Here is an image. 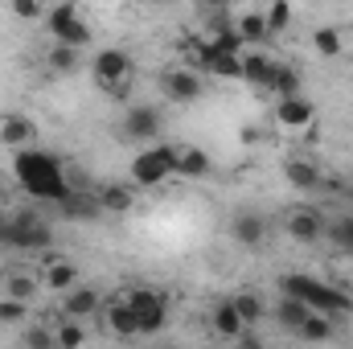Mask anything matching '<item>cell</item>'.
<instances>
[{"label": "cell", "instance_id": "obj_7", "mask_svg": "<svg viewBox=\"0 0 353 349\" xmlns=\"http://www.w3.org/2000/svg\"><path fill=\"white\" fill-rule=\"evenodd\" d=\"M128 304H132V312H136V325H140V333H144V337H152V333H161V329H165V321H169V308H165V300H161L157 292H148V288H136V292H128Z\"/></svg>", "mask_w": 353, "mask_h": 349}, {"label": "cell", "instance_id": "obj_32", "mask_svg": "<svg viewBox=\"0 0 353 349\" xmlns=\"http://www.w3.org/2000/svg\"><path fill=\"white\" fill-rule=\"evenodd\" d=\"M25 317H29V300H17V296L0 300V325H21Z\"/></svg>", "mask_w": 353, "mask_h": 349}, {"label": "cell", "instance_id": "obj_17", "mask_svg": "<svg viewBox=\"0 0 353 349\" xmlns=\"http://www.w3.org/2000/svg\"><path fill=\"white\" fill-rule=\"evenodd\" d=\"M230 235L243 243V247H263V239H267V222L259 218V214H234V222H230Z\"/></svg>", "mask_w": 353, "mask_h": 349}, {"label": "cell", "instance_id": "obj_5", "mask_svg": "<svg viewBox=\"0 0 353 349\" xmlns=\"http://www.w3.org/2000/svg\"><path fill=\"white\" fill-rule=\"evenodd\" d=\"M46 29L54 33V41H66V46H74V50L90 46V29L79 21V4H74V0L54 4V8L46 12Z\"/></svg>", "mask_w": 353, "mask_h": 349}, {"label": "cell", "instance_id": "obj_27", "mask_svg": "<svg viewBox=\"0 0 353 349\" xmlns=\"http://www.w3.org/2000/svg\"><path fill=\"white\" fill-rule=\"evenodd\" d=\"M267 74H271L267 54H243V83L247 87H267Z\"/></svg>", "mask_w": 353, "mask_h": 349}, {"label": "cell", "instance_id": "obj_23", "mask_svg": "<svg viewBox=\"0 0 353 349\" xmlns=\"http://www.w3.org/2000/svg\"><path fill=\"white\" fill-rule=\"evenodd\" d=\"M234 33L243 37V46H259L263 37H271L263 12H243V17H234Z\"/></svg>", "mask_w": 353, "mask_h": 349}, {"label": "cell", "instance_id": "obj_25", "mask_svg": "<svg viewBox=\"0 0 353 349\" xmlns=\"http://www.w3.org/2000/svg\"><path fill=\"white\" fill-rule=\"evenodd\" d=\"M46 66L54 74H70V70H79V50L66 46V41H54V50L46 54Z\"/></svg>", "mask_w": 353, "mask_h": 349}, {"label": "cell", "instance_id": "obj_20", "mask_svg": "<svg viewBox=\"0 0 353 349\" xmlns=\"http://www.w3.org/2000/svg\"><path fill=\"white\" fill-rule=\"evenodd\" d=\"M99 304H103V300H99V292H90V288H79V283H74V288L66 292V300H62V312L79 321V317H94V312H99Z\"/></svg>", "mask_w": 353, "mask_h": 349}, {"label": "cell", "instance_id": "obj_24", "mask_svg": "<svg viewBox=\"0 0 353 349\" xmlns=\"http://www.w3.org/2000/svg\"><path fill=\"white\" fill-rule=\"evenodd\" d=\"M267 90H275L279 99L283 94H300V74L283 62H271V74H267Z\"/></svg>", "mask_w": 353, "mask_h": 349}, {"label": "cell", "instance_id": "obj_36", "mask_svg": "<svg viewBox=\"0 0 353 349\" xmlns=\"http://www.w3.org/2000/svg\"><path fill=\"white\" fill-rule=\"evenodd\" d=\"M201 8H226V0H197Z\"/></svg>", "mask_w": 353, "mask_h": 349}, {"label": "cell", "instance_id": "obj_1", "mask_svg": "<svg viewBox=\"0 0 353 349\" xmlns=\"http://www.w3.org/2000/svg\"><path fill=\"white\" fill-rule=\"evenodd\" d=\"M12 173L21 181V189L29 193V197H37V201H62L74 185L66 181L62 173V161L54 157V152H37V148H17V157H12Z\"/></svg>", "mask_w": 353, "mask_h": 349}, {"label": "cell", "instance_id": "obj_2", "mask_svg": "<svg viewBox=\"0 0 353 349\" xmlns=\"http://www.w3.org/2000/svg\"><path fill=\"white\" fill-rule=\"evenodd\" d=\"M279 292L283 296H300L312 312H329V317H353V296H345L337 283H325L316 275L304 271H288L279 275Z\"/></svg>", "mask_w": 353, "mask_h": 349}, {"label": "cell", "instance_id": "obj_39", "mask_svg": "<svg viewBox=\"0 0 353 349\" xmlns=\"http://www.w3.org/2000/svg\"><path fill=\"white\" fill-rule=\"evenodd\" d=\"M152 4H169V0H152Z\"/></svg>", "mask_w": 353, "mask_h": 349}, {"label": "cell", "instance_id": "obj_16", "mask_svg": "<svg viewBox=\"0 0 353 349\" xmlns=\"http://www.w3.org/2000/svg\"><path fill=\"white\" fill-rule=\"evenodd\" d=\"M41 283L50 288V292H70L74 283H79V267L70 259H46L41 267Z\"/></svg>", "mask_w": 353, "mask_h": 349}, {"label": "cell", "instance_id": "obj_38", "mask_svg": "<svg viewBox=\"0 0 353 349\" xmlns=\"http://www.w3.org/2000/svg\"><path fill=\"white\" fill-rule=\"evenodd\" d=\"M4 222H8V214H4V210H0V226H4Z\"/></svg>", "mask_w": 353, "mask_h": 349}, {"label": "cell", "instance_id": "obj_21", "mask_svg": "<svg viewBox=\"0 0 353 349\" xmlns=\"http://www.w3.org/2000/svg\"><path fill=\"white\" fill-rule=\"evenodd\" d=\"M99 206H103V214L119 218V214H128L136 206V193L128 185H107V189H99Z\"/></svg>", "mask_w": 353, "mask_h": 349}, {"label": "cell", "instance_id": "obj_9", "mask_svg": "<svg viewBox=\"0 0 353 349\" xmlns=\"http://www.w3.org/2000/svg\"><path fill=\"white\" fill-rule=\"evenodd\" d=\"M312 119H316V107L304 94H283L275 103V123L279 128H308Z\"/></svg>", "mask_w": 353, "mask_h": 349}, {"label": "cell", "instance_id": "obj_31", "mask_svg": "<svg viewBox=\"0 0 353 349\" xmlns=\"http://www.w3.org/2000/svg\"><path fill=\"white\" fill-rule=\"evenodd\" d=\"M263 17H267V29H271V33H283V29L292 25V4H288V0H271Z\"/></svg>", "mask_w": 353, "mask_h": 349}, {"label": "cell", "instance_id": "obj_19", "mask_svg": "<svg viewBox=\"0 0 353 349\" xmlns=\"http://www.w3.org/2000/svg\"><path fill=\"white\" fill-rule=\"evenodd\" d=\"M210 173V157L201 152V148H193V144H181L176 148V169L173 177H185V181H197V177Z\"/></svg>", "mask_w": 353, "mask_h": 349}, {"label": "cell", "instance_id": "obj_6", "mask_svg": "<svg viewBox=\"0 0 353 349\" xmlns=\"http://www.w3.org/2000/svg\"><path fill=\"white\" fill-rule=\"evenodd\" d=\"M94 83L107 90V94H115V99H123L128 94V83H132V58L123 54V50H103L99 58H94Z\"/></svg>", "mask_w": 353, "mask_h": 349}, {"label": "cell", "instance_id": "obj_12", "mask_svg": "<svg viewBox=\"0 0 353 349\" xmlns=\"http://www.w3.org/2000/svg\"><path fill=\"white\" fill-rule=\"evenodd\" d=\"M58 210H62L70 222H94V218L103 214V206H99V193L90 197V193H83V189H70V193L58 201Z\"/></svg>", "mask_w": 353, "mask_h": 349}, {"label": "cell", "instance_id": "obj_4", "mask_svg": "<svg viewBox=\"0 0 353 349\" xmlns=\"http://www.w3.org/2000/svg\"><path fill=\"white\" fill-rule=\"evenodd\" d=\"M176 169V148L169 144H157V148H144L136 161H132V181L136 185H144V189H157V185H165Z\"/></svg>", "mask_w": 353, "mask_h": 349}, {"label": "cell", "instance_id": "obj_29", "mask_svg": "<svg viewBox=\"0 0 353 349\" xmlns=\"http://www.w3.org/2000/svg\"><path fill=\"white\" fill-rule=\"evenodd\" d=\"M234 308H239V317L247 321V329H251V325H259V321L267 317L263 300H259L255 292H239V296H234Z\"/></svg>", "mask_w": 353, "mask_h": 349}, {"label": "cell", "instance_id": "obj_37", "mask_svg": "<svg viewBox=\"0 0 353 349\" xmlns=\"http://www.w3.org/2000/svg\"><path fill=\"white\" fill-rule=\"evenodd\" d=\"M345 201H350V210H353V185H345Z\"/></svg>", "mask_w": 353, "mask_h": 349}, {"label": "cell", "instance_id": "obj_35", "mask_svg": "<svg viewBox=\"0 0 353 349\" xmlns=\"http://www.w3.org/2000/svg\"><path fill=\"white\" fill-rule=\"evenodd\" d=\"M25 341H29V346L50 349V346H54V333H50V329H29V333H25Z\"/></svg>", "mask_w": 353, "mask_h": 349}, {"label": "cell", "instance_id": "obj_14", "mask_svg": "<svg viewBox=\"0 0 353 349\" xmlns=\"http://www.w3.org/2000/svg\"><path fill=\"white\" fill-rule=\"evenodd\" d=\"M103 321H107V329H111V333H119V337H140V325H136V312H132L128 296L111 300V304H107V312H103Z\"/></svg>", "mask_w": 353, "mask_h": 349}, {"label": "cell", "instance_id": "obj_30", "mask_svg": "<svg viewBox=\"0 0 353 349\" xmlns=\"http://www.w3.org/2000/svg\"><path fill=\"white\" fill-rule=\"evenodd\" d=\"M4 292H8V296H17V300H33V292H37V279H33V275H25V271H8V279H4Z\"/></svg>", "mask_w": 353, "mask_h": 349}, {"label": "cell", "instance_id": "obj_8", "mask_svg": "<svg viewBox=\"0 0 353 349\" xmlns=\"http://www.w3.org/2000/svg\"><path fill=\"white\" fill-rule=\"evenodd\" d=\"M283 226H288V235H292L296 243H316V239L325 235V214L312 210V206H296V210H288Z\"/></svg>", "mask_w": 353, "mask_h": 349}, {"label": "cell", "instance_id": "obj_13", "mask_svg": "<svg viewBox=\"0 0 353 349\" xmlns=\"http://www.w3.org/2000/svg\"><path fill=\"white\" fill-rule=\"evenodd\" d=\"M210 325H214V333H218V337H226V341H239V337L247 333V321L239 317L234 300H222V304L210 312Z\"/></svg>", "mask_w": 353, "mask_h": 349}, {"label": "cell", "instance_id": "obj_18", "mask_svg": "<svg viewBox=\"0 0 353 349\" xmlns=\"http://www.w3.org/2000/svg\"><path fill=\"white\" fill-rule=\"evenodd\" d=\"M283 177H288V185H292V189H300V193L325 189V173H321V169H316L312 161H288Z\"/></svg>", "mask_w": 353, "mask_h": 349}, {"label": "cell", "instance_id": "obj_22", "mask_svg": "<svg viewBox=\"0 0 353 349\" xmlns=\"http://www.w3.org/2000/svg\"><path fill=\"white\" fill-rule=\"evenodd\" d=\"M308 312H312V308H308V304H304L300 296H283V300L275 304V321H279V325H283L288 333H296V329H300V325L308 321Z\"/></svg>", "mask_w": 353, "mask_h": 349}, {"label": "cell", "instance_id": "obj_10", "mask_svg": "<svg viewBox=\"0 0 353 349\" xmlns=\"http://www.w3.org/2000/svg\"><path fill=\"white\" fill-rule=\"evenodd\" d=\"M161 132V111L157 107H132L123 115V136L128 140H157Z\"/></svg>", "mask_w": 353, "mask_h": 349}, {"label": "cell", "instance_id": "obj_11", "mask_svg": "<svg viewBox=\"0 0 353 349\" xmlns=\"http://www.w3.org/2000/svg\"><path fill=\"white\" fill-rule=\"evenodd\" d=\"M33 136H37V128H33V119L29 115H21V111H12V115H4L0 119V144L4 148H29L33 144Z\"/></svg>", "mask_w": 353, "mask_h": 349}, {"label": "cell", "instance_id": "obj_26", "mask_svg": "<svg viewBox=\"0 0 353 349\" xmlns=\"http://www.w3.org/2000/svg\"><path fill=\"white\" fill-rule=\"evenodd\" d=\"M296 337H304V341H329L333 337V317L329 312H308V321L296 329Z\"/></svg>", "mask_w": 353, "mask_h": 349}, {"label": "cell", "instance_id": "obj_34", "mask_svg": "<svg viewBox=\"0 0 353 349\" xmlns=\"http://www.w3.org/2000/svg\"><path fill=\"white\" fill-rule=\"evenodd\" d=\"M41 12H46V8H41L37 0H12V17H17V21H37Z\"/></svg>", "mask_w": 353, "mask_h": 349}, {"label": "cell", "instance_id": "obj_33", "mask_svg": "<svg viewBox=\"0 0 353 349\" xmlns=\"http://www.w3.org/2000/svg\"><path fill=\"white\" fill-rule=\"evenodd\" d=\"M83 341H87V333H83V325H79L74 317L54 333V346H83Z\"/></svg>", "mask_w": 353, "mask_h": 349}, {"label": "cell", "instance_id": "obj_15", "mask_svg": "<svg viewBox=\"0 0 353 349\" xmlns=\"http://www.w3.org/2000/svg\"><path fill=\"white\" fill-rule=\"evenodd\" d=\"M201 79L193 74V70H169L165 74V94L176 99V103H193V99H201Z\"/></svg>", "mask_w": 353, "mask_h": 349}, {"label": "cell", "instance_id": "obj_3", "mask_svg": "<svg viewBox=\"0 0 353 349\" xmlns=\"http://www.w3.org/2000/svg\"><path fill=\"white\" fill-rule=\"evenodd\" d=\"M54 243V230L37 218V214H17L0 226V247H12V251H46Z\"/></svg>", "mask_w": 353, "mask_h": 349}, {"label": "cell", "instance_id": "obj_40", "mask_svg": "<svg viewBox=\"0 0 353 349\" xmlns=\"http://www.w3.org/2000/svg\"><path fill=\"white\" fill-rule=\"evenodd\" d=\"M74 4H79V0H74Z\"/></svg>", "mask_w": 353, "mask_h": 349}, {"label": "cell", "instance_id": "obj_28", "mask_svg": "<svg viewBox=\"0 0 353 349\" xmlns=\"http://www.w3.org/2000/svg\"><path fill=\"white\" fill-rule=\"evenodd\" d=\"M312 50H316L321 58H341V50H345V41H341V29H333V25L316 29V33H312Z\"/></svg>", "mask_w": 353, "mask_h": 349}]
</instances>
